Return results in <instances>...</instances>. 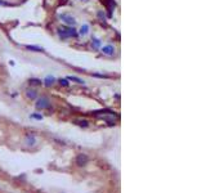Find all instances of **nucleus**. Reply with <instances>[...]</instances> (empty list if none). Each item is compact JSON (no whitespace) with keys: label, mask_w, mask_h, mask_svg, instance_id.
<instances>
[{"label":"nucleus","mask_w":206,"mask_h":193,"mask_svg":"<svg viewBox=\"0 0 206 193\" xmlns=\"http://www.w3.org/2000/svg\"><path fill=\"white\" fill-rule=\"evenodd\" d=\"M81 1H88V0H81Z\"/></svg>","instance_id":"f3484780"},{"label":"nucleus","mask_w":206,"mask_h":193,"mask_svg":"<svg viewBox=\"0 0 206 193\" xmlns=\"http://www.w3.org/2000/svg\"><path fill=\"white\" fill-rule=\"evenodd\" d=\"M58 82H59V85H62V86H66V88H67L68 85H70V82H68V80H67V79H59V80H58Z\"/></svg>","instance_id":"4468645a"},{"label":"nucleus","mask_w":206,"mask_h":193,"mask_svg":"<svg viewBox=\"0 0 206 193\" xmlns=\"http://www.w3.org/2000/svg\"><path fill=\"white\" fill-rule=\"evenodd\" d=\"M44 85H45V86H52V85H54L56 84V77L54 76H52V75H48L45 77V79H44Z\"/></svg>","instance_id":"0eeeda50"},{"label":"nucleus","mask_w":206,"mask_h":193,"mask_svg":"<svg viewBox=\"0 0 206 193\" xmlns=\"http://www.w3.org/2000/svg\"><path fill=\"white\" fill-rule=\"evenodd\" d=\"M31 118H35V120H43V116L41 115H37V113H32L31 116H30Z\"/></svg>","instance_id":"dca6fc26"},{"label":"nucleus","mask_w":206,"mask_h":193,"mask_svg":"<svg viewBox=\"0 0 206 193\" xmlns=\"http://www.w3.org/2000/svg\"><path fill=\"white\" fill-rule=\"evenodd\" d=\"M58 35L62 39H67V37H75L78 36V32L73 27H68V29H59L58 30Z\"/></svg>","instance_id":"f03ea898"},{"label":"nucleus","mask_w":206,"mask_h":193,"mask_svg":"<svg viewBox=\"0 0 206 193\" xmlns=\"http://www.w3.org/2000/svg\"><path fill=\"white\" fill-rule=\"evenodd\" d=\"M76 124H78L79 126H82V128H88V126H89V122H88L86 120H76Z\"/></svg>","instance_id":"ddd939ff"},{"label":"nucleus","mask_w":206,"mask_h":193,"mask_svg":"<svg viewBox=\"0 0 206 193\" xmlns=\"http://www.w3.org/2000/svg\"><path fill=\"white\" fill-rule=\"evenodd\" d=\"M101 45H102V41L99 39H92V46L93 49H99Z\"/></svg>","instance_id":"1a4fd4ad"},{"label":"nucleus","mask_w":206,"mask_h":193,"mask_svg":"<svg viewBox=\"0 0 206 193\" xmlns=\"http://www.w3.org/2000/svg\"><path fill=\"white\" fill-rule=\"evenodd\" d=\"M26 49L27 50H32V52H43V49L40 48V46H35V45H26Z\"/></svg>","instance_id":"f8f14e48"},{"label":"nucleus","mask_w":206,"mask_h":193,"mask_svg":"<svg viewBox=\"0 0 206 193\" xmlns=\"http://www.w3.org/2000/svg\"><path fill=\"white\" fill-rule=\"evenodd\" d=\"M102 53L106 56H114L115 54V46L114 45H106L102 48Z\"/></svg>","instance_id":"39448f33"},{"label":"nucleus","mask_w":206,"mask_h":193,"mask_svg":"<svg viewBox=\"0 0 206 193\" xmlns=\"http://www.w3.org/2000/svg\"><path fill=\"white\" fill-rule=\"evenodd\" d=\"M50 99L48 98V96L45 95H41L39 98L36 99V103H35V107H36L37 109H48L50 108Z\"/></svg>","instance_id":"f257e3e1"},{"label":"nucleus","mask_w":206,"mask_h":193,"mask_svg":"<svg viewBox=\"0 0 206 193\" xmlns=\"http://www.w3.org/2000/svg\"><path fill=\"white\" fill-rule=\"evenodd\" d=\"M67 80L68 81H75V82H78V84H84L85 82L82 79H79V77H76V76H68Z\"/></svg>","instance_id":"9b49d317"},{"label":"nucleus","mask_w":206,"mask_h":193,"mask_svg":"<svg viewBox=\"0 0 206 193\" xmlns=\"http://www.w3.org/2000/svg\"><path fill=\"white\" fill-rule=\"evenodd\" d=\"M88 32H89V26H88V24H82V26L80 27L79 34L82 35V36H85V35H88Z\"/></svg>","instance_id":"9d476101"},{"label":"nucleus","mask_w":206,"mask_h":193,"mask_svg":"<svg viewBox=\"0 0 206 193\" xmlns=\"http://www.w3.org/2000/svg\"><path fill=\"white\" fill-rule=\"evenodd\" d=\"M59 18H61L62 21L66 23V24H68V26H73V24L76 23L75 18H73V17H71L70 14H66V13H63V14L59 16Z\"/></svg>","instance_id":"20e7f679"},{"label":"nucleus","mask_w":206,"mask_h":193,"mask_svg":"<svg viewBox=\"0 0 206 193\" xmlns=\"http://www.w3.org/2000/svg\"><path fill=\"white\" fill-rule=\"evenodd\" d=\"M26 96L29 99H36L37 98V92L35 89H26Z\"/></svg>","instance_id":"6e6552de"},{"label":"nucleus","mask_w":206,"mask_h":193,"mask_svg":"<svg viewBox=\"0 0 206 193\" xmlns=\"http://www.w3.org/2000/svg\"><path fill=\"white\" fill-rule=\"evenodd\" d=\"M30 84L31 85H41L43 82H41V80H39V79H31L30 80Z\"/></svg>","instance_id":"2eb2a0df"},{"label":"nucleus","mask_w":206,"mask_h":193,"mask_svg":"<svg viewBox=\"0 0 206 193\" xmlns=\"http://www.w3.org/2000/svg\"><path fill=\"white\" fill-rule=\"evenodd\" d=\"M24 143H26L27 145H34L35 143H36V138H35L34 134H27L26 137H24Z\"/></svg>","instance_id":"423d86ee"},{"label":"nucleus","mask_w":206,"mask_h":193,"mask_svg":"<svg viewBox=\"0 0 206 193\" xmlns=\"http://www.w3.org/2000/svg\"><path fill=\"white\" fill-rule=\"evenodd\" d=\"M88 161H89V157H88V154L85 153H80L76 156V164L79 165V166H85V165L88 164Z\"/></svg>","instance_id":"7ed1b4c3"}]
</instances>
